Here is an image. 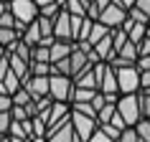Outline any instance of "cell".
<instances>
[{
  "mask_svg": "<svg viewBox=\"0 0 150 142\" xmlns=\"http://www.w3.org/2000/svg\"><path fill=\"white\" fill-rule=\"evenodd\" d=\"M8 8H10V13H13L16 20H18L16 31L21 33V36H23L25 25L33 23V20H38V15H41V8H38L36 0H8Z\"/></svg>",
  "mask_w": 150,
  "mask_h": 142,
  "instance_id": "1",
  "label": "cell"
},
{
  "mask_svg": "<svg viewBox=\"0 0 150 142\" xmlns=\"http://www.w3.org/2000/svg\"><path fill=\"white\" fill-rule=\"evenodd\" d=\"M117 112L125 117V122L130 127H135L142 119V104H140V94H120L117 99Z\"/></svg>",
  "mask_w": 150,
  "mask_h": 142,
  "instance_id": "2",
  "label": "cell"
},
{
  "mask_svg": "<svg viewBox=\"0 0 150 142\" xmlns=\"http://www.w3.org/2000/svg\"><path fill=\"white\" fill-rule=\"evenodd\" d=\"M117 79H120V94H140L142 91L140 69H137V66L117 69Z\"/></svg>",
  "mask_w": 150,
  "mask_h": 142,
  "instance_id": "3",
  "label": "cell"
},
{
  "mask_svg": "<svg viewBox=\"0 0 150 142\" xmlns=\"http://www.w3.org/2000/svg\"><path fill=\"white\" fill-rule=\"evenodd\" d=\"M71 124H74V132L79 137V142H89V137L97 132V122L94 117H87V114H79V112H71Z\"/></svg>",
  "mask_w": 150,
  "mask_h": 142,
  "instance_id": "4",
  "label": "cell"
},
{
  "mask_svg": "<svg viewBox=\"0 0 150 142\" xmlns=\"http://www.w3.org/2000/svg\"><path fill=\"white\" fill-rule=\"evenodd\" d=\"M74 86L76 84H74L71 76H61V74H54L51 76V96H54L56 102H69Z\"/></svg>",
  "mask_w": 150,
  "mask_h": 142,
  "instance_id": "5",
  "label": "cell"
},
{
  "mask_svg": "<svg viewBox=\"0 0 150 142\" xmlns=\"http://www.w3.org/2000/svg\"><path fill=\"white\" fill-rule=\"evenodd\" d=\"M125 18H127V10L122 8V5H117L115 0H112V5H110V8H104V10H102L99 20H102L104 25H110L112 31H117V28H122Z\"/></svg>",
  "mask_w": 150,
  "mask_h": 142,
  "instance_id": "6",
  "label": "cell"
},
{
  "mask_svg": "<svg viewBox=\"0 0 150 142\" xmlns=\"http://www.w3.org/2000/svg\"><path fill=\"white\" fill-rule=\"evenodd\" d=\"M54 36H56V41H74L71 38V13L66 8L54 20Z\"/></svg>",
  "mask_w": 150,
  "mask_h": 142,
  "instance_id": "7",
  "label": "cell"
},
{
  "mask_svg": "<svg viewBox=\"0 0 150 142\" xmlns=\"http://www.w3.org/2000/svg\"><path fill=\"white\" fill-rule=\"evenodd\" d=\"M92 66H94V63L89 61V56L74 46V51H71V79L81 76V74H84V71H89Z\"/></svg>",
  "mask_w": 150,
  "mask_h": 142,
  "instance_id": "8",
  "label": "cell"
},
{
  "mask_svg": "<svg viewBox=\"0 0 150 142\" xmlns=\"http://www.w3.org/2000/svg\"><path fill=\"white\" fill-rule=\"evenodd\" d=\"M74 46H76L74 41H54V46H51V63L61 61V58H69Z\"/></svg>",
  "mask_w": 150,
  "mask_h": 142,
  "instance_id": "9",
  "label": "cell"
},
{
  "mask_svg": "<svg viewBox=\"0 0 150 142\" xmlns=\"http://www.w3.org/2000/svg\"><path fill=\"white\" fill-rule=\"evenodd\" d=\"M94 51L99 53V58H102V61H107V63H110L112 58L117 56V51H115V43H112V33H110V36H104V38L97 43Z\"/></svg>",
  "mask_w": 150,
  "mask_h": 142,
  "instance_id": "10",
  "label": "cell"
},
{
  "mask_svg": "<svg viewBox=\"0 0 150 142\" xmlns=\"http://www.w3.org/2000/svg\"><path fill=\"white\" fill-rule=\"evenodd\" d=\"M48 142H79V137H76V132H74V124H64L61 129H56V132L48 134Z\"/></svg>",
  "mask_w": 150,
  "mask_h": 142,
  "instance_id": "11",
  "label": "cell"
},
{
  "mask_svg": "<svg viewBox=\"0 0 150 142\" xmlns=\"http://www.w3.org/2000/svg\"><path fill=\"white\" fill-rule=\"evenodd\" d=\"M74 84H76V86H81V89H97V91H99V74H97L94 66H92V69L84 71L81 76H76V79H74Z\"/></svg>",
  "mask_w": 150,
  "mask_h": 142,
  "instance_id": "12",
  "label": "cell"
},
{
  "mask_svg": "<svg viewBox=\"0 0 150 142\" xmlns=\"http://www.w3.org/2000/svg\"><path fill=\"white\" fill-rule=\"evenodd\" d=\"M18 41H21V33H18L16 28H3V25H0V46L8 48V53H13V48H16Z\"/></svg>",
  "mask_w": 150,
  "mask_h": 142,
  "instance_id": "13",
  "label": "cell"
},
{
  "mask_svg": "<svg viewBox=\"0 0 150 142\" xmlns=\"http://www.w3.org/2000/svg\"><path fill=\"white\" fill-rule=\"evenodd\" d=\"M21 38H23L28 46H38L41 43V25H38V20H33V23L25 25V31H23Z\"/></svg>",
  "mask_w": 150,
  "mask_h": 142,
  "instance_id": "14",
  "label": "cell"
},
{
  "mask_svg": "<svg viewBox=\"0 0 150 142\" xmlns=\"http://www.w3.org/2000/svg\"><path fill=\"white\" fill-rule=\"evenodd\" d=\"M110 33H112L110 25H104L102 20H94V25H92V33H89V43H92V46H97V43H99L104 36H110Z\"/></svg>",
  "mask_w": 150,
  "mask_h": 142,
  "instance_id": "15",
  "label": "cell"
},
{
  "mask_svg": "<svg viewBox=\"0 0 150 142\" xmlns=\"http://www.w3.org/2000/svg\"><path fill=\"white\" fill-rule=\"evenodd\" d=\"M8 56H10V69L16 71L21 79L31 74V63H28V61H23V58H21V56H16V53H8Z\"/></svg>",
  "mask_w": 150,
  "mask_h": 142,
  "instance_id": "16",
  "label": "cell"
},
{
  "mask_svg": "<svg viewBox=\"0 0 150 142\" xmlns=\"http://www.w3.org/2000/svg\"><path fill=\"white\" fill-rule=\"evenodd\" d=\"M127 36H130V41L140 43V41H145V38L150 36V25H145V23H132V28L127 31Z\"/></svg>",
  "mask_w": 150,
  "mask_h": 142,
  "instance_id": "17",
  "label": "cell"
},
{
  "mask_svg": "<svg viewBox=\"0 0 150 142\" xmlns=\"http://www.w3.org/2000/svg\"><path fill=\"white\" fill-rule=\"evenodd\" d=\"M94 94H97V89H81V86H74L69 104H74V102H92V99H94Z\"/></svg>",
  "mask_w": 150,
  "mask_h": 142,
  "instance_id": "18",
  "label": "cell"
},
{
  "mask_svg": "<svg viewBox=\"0 0 150 142\" xmlns=\"http://www.w3.org/2000/svg\"><path fill=\"white\" fill-rule=\"evenodd\" d=\"M115 114H117V102H107L102 109H99V114H97V122H99V124H107V122H112Z\"/></svg>",
  "mask_w": 150,
  "mask_h": 142,
  "instance_id": "19",
  "label": "cell"
},
{
  "mask_svg": "<svg viewBox=\"0 0 150 142\" xmlns=\"http://www.w3.org/2000/svg\"><path fill=\"white\" fill-rule=\"evenodd\" d=\"M64 8L69 10L71 15H84V18H87V13H89V3H87V0H69Z\"/></svg>",
  "mask_w": 150,
  "mask_h": 142,
  "instance_id": "20",
  "label": "cell"
},
{
  "mask_svg": "<svg viewBox=\"0 0 150 142\" xmlns=\"http://www.w3.org/2000/svg\"><path fill=\"white\" fill-rule=\"evenodd\" d=\"M13 53H16V56H21L23 61L33 63V46H28V43H25L23 38H21V41L16 43V48H13Z\"/></svg>",
  "mask_w": 150,
  "mask_h": 142,
  "instance_id": "21",
  "label": "cell"
},
{
  "mask_svg": "<svg viewBox=\"0 0 150 142\" xmlns=\"http://www.w3.org/2000/svg\"><path fill=\"white\" fill-rule=\"evenodd\" d=\"M54 74H61V76H71V56L69 58H61V61L51 63V76Z\"/></svg>",
  "mask_w": 150,
  "mask_h": 142,
  "instance_id": "22",
  "label": "cell"
},
{
  "mask_svg": "<svg viewBox=\"0 0 150 142\" xmlns=\"http://www.w3.org/2000/svg\"><path fill=\"white\" fill-rule=\"evenodd\" d=\"M71 112H79V114H87V117H94L97 119V109L92 102H74L71 104Z\"/></svg>",
  "mask_w": 150,
  "mask_h": 142,
  "instance_id": "23",
  "label": "cell"
},
{
  "mask_svg": "<svg viewBox=\"0 0 150 142\" xmlns=\"http://www.w3.org/2000/svg\"><path fill=\"white\" fill-rule=\"evenodd\" d=\"M31 102H33V94L28 91V89H23V86L13 94V104H18V107H28Z\"/></svg>",
  "mask_w": 150,
  "mask_h": 142,
  "instance_id": "24",
  "label": "cell"
},
{
  "mask_svg": "<svg viewBox=\"0 0 150 142\" xmlns=\"http://www.w3.org/2000/svg\"><path fill=\"white\" fill-rule=\"evenodd\" d=\"M130 41V36H127V31H122V28H117V31H112V43H115V51H122L125 48V43Z\"/></svg>",
  "mask_w": 150,
  "mask_h": 142,
  "instance_id": "25",
  "label": "cell"
},
{
  "mask_svg": "<svg viewBox=\"0 0 150 142\" xmlns=\"http://www.w3.org/2000/svg\"><path fill=\"white\" fill-rule=\"evenodd\" d=\"M38 25H41V38H56L54 36V20L51 18L38 15Z\"/></svg>",
  "mask_w": 150,
  "mask_h": 142,
  "instance_id": "26",
  "label": "cell"
},
{
  "mask_svg": "<svg viewBox=\"0 0 150 142\" xmlns=\"http://www.w3.org/2000/svg\"><path fill=\"white\" fill-rule=\"evenodd\" d=\"M33 61H43V63H51V48L48 46H33Z\"/></svg>",
  "mask_w": 150,
  "mask_h": 142,
  "instance_id": "27",
  "label": "cell"
},
{
  "mask_svg": "<svg viewBox=\"0 0 150 142\" xmlns=\"http://www.w3.org/2000/svg\"><path fill=\"white\" fill-rule=\"evenodd\" d=\"M31 74H33V76H51V63L33 61L31 63Z\"/></svg>",
  "mask_w": 150,
  "mask_h": 142,
  "instance_id": "28",
  "label": "cell"
},
{
  "mask_svg": "<svg viewBox=\"0 0 150 142\" xmlns=\"http://www.w3.org/2000/svg\"><path fill=\"white\" fill-rule=\"evenodd\" d=\"M127 15L132 18L135 23H145V25H150V15H148V13H142V10L137 8V5H132V8L127 10Z\"/></svg>",
  "mask_w": 150,
  "mask_h": 142,
  "instance_id": "29",
  "label": "cell"
},
{
  "mask_svg": "<svg viewBox=\"0 0 150 142\" xmlns=\"http://www.w3.org/2000/svg\"><path fill=\"white\" fill-rule=\"evenodd\" d=\"M135 129H137V134H140V140L142 142H150V119L142 117L137 124H135Z\"/></svg>",
  "mask_w": 150,
  "mask_h": 142,
  "instance_id": "30",
  "label": "cell"
},
{
  "mask_svg": "<svg viewBox=\"0 0 150 142\" xmlns=\"http://www.w3.org/2000/svg\"><path fill=\"white\" fill-rule=\"evenodd\" d=\"M61 10H64V8L59 5V3H51V5H43V8H41V15H43V18H51V20H56Z\"/></svg>",
  "mask_w": 150,
  "mask_h": 142,
  "instance_id": "31",
  "label": "cell"
},
{
  "mask_svg": "<svg viewBox=\"0 0 150 142\" xmlns=\"http://www.w3.org/2000/svg\"><path fill=\"white\" fill-rule=\"evenodd\" d=\"M8 134H10V137H23V140H28V129H25V124H23V122H16V119H13Z\"/></svg>",
  "mask_w": 150,
  "mask_h": 142,
  "instance_id": "32",
  "label": "cell"
},
{
  "mask_svg": "<svg viewBox=\"0 0 150 142\" xmlns=\"http://www.w3.org/2000/svg\"><path fill=\"white\" fill-rule=\"evenodd\" d=\"M117 142H142V140H140V134H137L135 127H127V129H122V134H120Z\"/></svg>",
  "mask_w": 150,
  "mask_h": 142,
  "instance_id": "33",
  "label": "cell"
},
{
  "mask_svg": "<svg viewBox=\"0 0 150 142\" xmlns=\"http://www.w3.org/2000/svg\"><path fill=\"white\" fill-rule=\"evenodd\" d=\"M13 124V114L10 112H0V134H8Z\"/></svg>",
  "mask_w": 150,
  "mask_h": 142,
  "instance_id": "34",
  "label": "cell"
},
{
  "mask_svg": "<svg viewBox=\"0 0 150 142\" xmlns=\"http://www.w3.org/2000/svg\"><path fill=\"white\" fill-rule=\"evenodd\" d=\"M0 25H3V28H16V25H18V20H16V15L10 13V8L0 15Z\"/></svg>",
  "mask_w": 150,
  "mask_h": 142,
  "instance_id": "35",
  "label": "cell"
},
{
  "mask_svg": "<svg viewBox=\"0 0 150 142\" xmlns=\"http://www.w3.org/2000/svg\"><path fill=\"white\" fill-rule=\"evenodd\" d=\"M10 114H13L16 122H25V119H31V117H28V109H25V107H18V104H13Z\"/></svg>",
  "mask_w": 150,
  "mask_h": 142,
  "instance_id": "36",
  "label": "cell"
},
{
  "mask_svg": "<svg viewBox=\"0 0 150 142\" xmlns=\"http://www.w3.org/2000/svg\"><path fill=\"white\" fill-rule=\"evenodd\" d=\"M89 142H117V140H112V137L104 132V129H99V127H97V132L89 137Z\"/></svg>",
  "mask_w": 150,
  "mask_h": 142,
  "instance_id": "37",
  "label": "cell"
},
{
  "mask_svg": "<svg viewBox=\"0 0 150 142\" xmlns=\"http://www.w3.org/2000/svg\"><path fill=\"white\" fill-rule=\"evenodd\" d=\"M140 104H142V117H145V119H150V94L140 91Z\"/></svg>",
  "mask_w": 150,
  "mask_h": 142,
  "instance_id": "38",
  "label": "cell"
},
{
  "mask_svg": "<svg viewBox=\"0 0 150 142\" xmlns=\"http://www.w3.org/2000/svg\"><path fill=\"white\" fill-rule=\"evenodd\" d=\"M107 102H110V99H107V94H102V91H97V94H94V99H92V104H94L97 114H99V109H102V107H104Z\"/></svg>",
  "mask_w": 150,
  "mask_h": 142,
  "instance_id": "39",
  "label": "cell"
},
{
  "mask_svg": "<svg viewBox=\"0 0 150 142\" xmlns=\"http://www.w3.org/2000/svg\"><path fill=\"white\" fill-rule=\"evenodd\" d=\"M99 129H104V132L110 134L112 140H120V134H122V129H117V127L110 124V122H107V124H99Z\"/></svg>",
  "mask_w": 150,
  "mask_h": 142,
  "instance_id": "40",
  "label": "cell"
},
{
  "mask_svg": "<svg viewBox=\"0 0 150 142\" xmlns=\"http://www.w3.org/2000/svg\"><path fill=\"white\" fill-rule=\"evenodd\" d=\"M10 109H13V96L0 94V112H10Z\"/></svg>",
  "mask_w": 150,
  "mask_h": 142,
  "instance_id": "41",
  "label": "cell"
},
{
  "mask_svg": "<svg viewBox=\"0 0 150 142\" xmlns=\"http://www.w3.org/2000/svg\"><path fill=\"white\" fill-rule=\"evenodd\" d=\"M8 71H10V56H5V58H0V81L8 76Z\"/></svg>",
  "mask_w": 150,
  "mask_h": 142,
  "instance_id": "42",
  "label": "cell"
},
{
  "mask_svg": "<svg viewBox=\"0 0 150 142\" xmlns=\"http://www.w3.org/2000/svg\"><path fill=\"white\" fill-rule=\"evenodd\" d=\"M137 48H140V56H150V36H148L145 41H140Z\"/></svg>",
  "mask_w": 150,
  "mask_h": 142,
  "instance_id": "43",
  "label": "cell"
},
{
  "mask_svg": "<svg viewBox=\"0 0 150 142\" xmlns=\"http://www.w3.org/2000/svg\"><path fill=\"white\" fill-rule=\"evenodd\" d=\"M137 69L140 71H150V56H140V58H137Z\"/></svg>",
  "mask_w": 150,
  "mask_h": 142,
  "instance_id": "44",
  "label": "cell"
},
{
  "mask_svg": "<svg viewBox=\"0 0 150 142\" xmlns=\"http://www.w3.org/2000/svg\"><path fill=\"white\" fill-rule=\"evenodd\" d=\"M140 81H142V91L150 89V71H140Z\"/></svg>",
  "mask_w": 150,
  "mask_h": 142,
  "instance_id": "45",
  "label": "cell"
},
{
  "mask_svg": "<svg viewBox=\"0 0 150 142\" xmlns=\"http://www.w3.org/2000/svg\"><path fill=\"white\" fill-rule=\"evenodd\" d=\"M135 5H137V8L142 10V13H148V15H150V0H137Z\"/></svg>",
  "mask_w": 150,
  "mask_h": 142,
  "instance_id": "46",
  "label": "cell"
},
{
  "mask_svg": "<svg viewBox=\"0 0 150 142\" xmlns=\"http://www.w3.org/2000/svg\"><path fill=\"white\" fill-rule=\"evenodd\" d=\"M115 3H117V5H122L125 10H130V8L135 5V3H137V0H115Z\"/></svg>",
  "mask_w": 150,
  "mask_h": 142,
  "instance_id": "47",
  "label": "cell"
},
{
  "mask_svg": "<svg viewBox=\"0 0 150 142\" xmlns=\"http://www.w3.org/2000/svg\"><path fill=\"white\" fill-rule=\"evenodd\" d=\"M38 3V8H43V5H51V3H56V0H36Z\"/></svg>",
  "mask_w": 150,
  "mask_h": 142,
  "instance_id": "48",
  "label": "cell"
},
{
  "mask_svg": "<svg viewBox=\"0 0 150 142\" xmlns=\"http://www.w3.org/2000/svg\"><path fill=\"white\" fill-rule=\"evenodd\" d=\"M31 142H48V137H31Z\"/></svg>",
  "mask_w": 150,
  "mask_h": 142,
  "instance_id": "49",
  "label": "cell"
},
{
  "mask_svg": "<svg viewBox=\"0 0 150 142\" xmlns=\"http://www.w3.org/2000/svg\"><path fill=\"white\" fill-rule=\"evenodd\" d=\"M5 56H8V48H5V46H0V58H5Z\"/></svg>",
  "mask_w": 150,
  "mask_h": 142,
  "instance_id": "50",
  "label": "cell"
},
{
  "mask_svg": "<svg viewBox=\"0 0 150 142\" xmlns=\"http://www.w3.org/2000/svg\"><path fill=\"white\" fill-rule=\"evenodd\" d=\"M56 3H59V5H61V8H64V5H66V3H69V0H56Z\"/></svg>",
  "mask_w": 150,
  "mask_h": 142,
  "instance_id": "51",
  "label": "cell"
},
{
  "mask_svg": "<svg viewBox=\"0 0 150 142\" xmlns=\"http://www.w3.org/2000/svg\"><path fill=\"white\" fill-rule=\"evenodd\" d=\"M0 142H10V137H3V140H0Z\"/></svg>",
  "mask_w": 150,
  "mask_h": 142,
  "instance_id": "52",
  "label": "cell"
},
{
  "mask_svg": "<svg viewBox=\"0 0 150 142\" xmlns=\"http://www.w3.org/2000/svg\"><path fill=\"white\" fill-rule=\"evenodd\" d=\"M3 137H8V134H0V140H3Z\"/></svg>",
  "mask_w": 150,
  "mask_h": 142,
  "instance_id": "53",
  "label": "cell"
},
{
  "mask_svg": "<svg viewBox=\"0 0 150 142\" xmlns=\"http://www.w3.org/2000/svg\"><path fill=\"white\" fill-rule=\"evenodd\" d=\"M0 3H8V0H0Z\"/></svg>",
  "mask_w": 150,
  "mask_h": 142,
  "instance_id": "54",
  "label": "cell"
}]
</instances>
